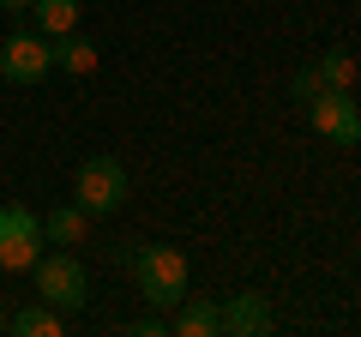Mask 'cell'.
<instances>
[{
  "instance_id": "7a4b0ae2",
  "label": "cell",
  "mask_w": 361,
  "mask_h": 337,
  "mask_svg": "<svg viewBox=\"0 0 361 337\" xmlns=\"http://www.w3.org/2000/svg\"><path fill=\"white\" fill-rule=\"evenodd\" d=\"M73 205L90 211V217H115L127 205V168L115 157H85L73 175Z\"/></svg>"
},
{
  "instance_id": "4fadbf2b",
  "label": "cell",
  "mask_w": 361,
  "mask_h": 337,
  "mask_svg": "<svg viewBox=\"0 0 361 337\" xmlns=\"http://www.w3.org/2000/svg\"><path fill=\"white\" fill-rule=\"evenodd\" d=\"M319 73H325L331 91H355V54H349V49H325L319 54Z\"/></svg>"
},
{
  "instance_id": "8fae6325",
  "label": "cell",
  "mask_w": 361,
  "mask_h": 337,
  "mask_svg": "<svg viewBox=\"0 0 361 337\" xmlns=\"http://www.w3.org/2000/svg\"><path fill=\"white\" fill-rule=\"evenodd\" d=\"M54 66L73 73V78H90V73H97V42H90V37H73V30L54 37Z\"/></svg>"
},
{
  "instance_id": "30bf717a",
  "label": "cell",
  "mask_w": 361,
  "mask_h": 337,
  "mask_svg": "<svg viewBox=\"0 0 361 337\" xmlns=\"http://www.w3.org/2000/svg\"><path fill=\"white\" fill-rule=\"evenodd\" d=\"M6 331L13 337H61V307L37 301V307H13L6 313Z\"/></svg>"
},
{
  "instance_id": "9a60e30c",
  "label": "cell",
  "mask_w": 361,
  "mask_h": 337,
  "mask_svg": "<svg viewBox=\"0 0 361 337\" xmlns=\"http://www.w3.org/2000/svg\"><path fill=\"white\" fill-rule=\"evenodd\" d=\"M127 331H133V337H163V331H169V319H163V307H151L145 319H133Z\"/></svg>"
},
{
  "instance_id": "5bb4252c",
  "label": "cell",
  "mask_w": 361,
  "mask_h": 337,
  "mask_svg": "<svg viewBox=\"0 0 361 337\" xmlns=\"http://www.w3.org/2000/svg\"><path fill=\"white\" fill-rule=\"evenodd\" d=\"M319 91H331V85H325V73L319 66H301L295 78H289V97H295V103H313V97Z\"/></svg>"
},
{
  "instance_id": "2e32d148",
  "label": "cell",
  "mask_w": 361,
  "mask_h": 337,
  "mask_svg": "<svg viewBox=\"0 0 361 337\" xmlns=\"http://www.w3.org/2000/svg\"><path fill=\"white\" fill-rule=\"evenodd\" d=\"M0 6H13V13H18V6H30V0H0Z\"/></svg>"
},
{
  "instance_id": "8992f818",
  "label": "cell",
  "mask_w": 361,
  "mask_h": 337,
  "mask_svg": "<svg viewBox=\"0 0 361 337\" xmlns=\"http://www.w3.org/2000/svg\"><path fill=\"white\" fill-rule=\"evenodd\" d=\"M307 121H313L319 139L343 145V151H355V145H361V109L349 103V91H319L307 103Z\"/></svg>"
},
{
  "instance_id": "277c9868",
  "label": "cell",
  "mask_w": 361,
  "mask_h": 337,
  "mask_svg": "<svg viewBox=\"0 0 361 337\" xmlns=\"http://www.w3.org/2000/svg\"><path fill=\"white\" fill-rule=\"evenodd\" d=\"M42 217L25 205H0V271H30L42 259Z\"/></svg>"
},
{
  "instance_id": "52a82bcc",
  "label": "cell",
  "mask_w": 361,
  "mask_h": 337,
  "mask_svg": "<svg viewBox=\"0 0 361 337\" xmlns=\"http://www.w3.org/2000/svg\"><path fill=\"white\" fill-rule=\"evenodd\" d=\"M223 331H229V337H259V331H271L265 295H253V289L229 295V301H223Z\"/></svg>"
},
{
  "instance_id": "5b68a950",
  "label": "cell",
  "mask_w": 361,
  "mask_h": 337,
  "mask_svg": "<svg viewBox=\"0 0 361 337\" xmlns=\"http://www.w3.org/2000/svg\"><path fill=\"white\" fill-rule=\"evenodd\" d=\"M54 73V42L42 30H13V37L0 42V78H13V85H42Z\"/></svg>"
},
{
  "instance_id": "e0dca14e",
  "label": "cell",
  "mask_w": 361,
  "mask_h": 337,
  "mask_svg": "<svg viewBox=\"0 0 361 337\" xmlns=\"http://www.w3.org/2000/svg\"><path fill=\"white\" fill-rule=\"evenodd\" d=\"M0 331H6V301H0Z\"/></svg>"
},
{
  "instance_id": "3957f363",
  "label": "cell",
  "mask_w": 361,
  "mask_h": 337,
  "mask_svg": "<svg viewBox=\"0 0 361 337\" xmlns=\"http://www.w3.org/2000/svg\"><path fill=\"white\" fill-rule=\"evenodd\" d=\"M30 277H37V301H49V307H61V313H73V307H85L90 301V277H85V265L73 259V253H42L37 265H30Z\"/></svg>"
},
{
  "instance_id": "9c48e42d",
  "label": "cell",
  "mask_w": 361,
  "mask_h": 337,
  "mask_svg": "<svg viewBox=\"0 0 361 337\" xmlns=\"http://www.w3.org/2000/svg\"><path fill=\"white\" fill-rule=\"evenodd\" d=\"M85 229H90V211H78V205H54L49 217H42V241L49 247H78Z\"/></svg>"
},
{
  "instance_id": "6da1fadb",
  "label": "cell",
  "mask_w": 361,
  "mask_h": 337,
  "mask_svg": "<svg viewBox=\"0 0 361 337\" xmlns=\"http://www.w3.org/2000/svg\"><path fill=\"white\" fill-rule=\"evenodd\" d=\"M133 277H139L151 307H180L187 301V259H180V247H163V241L139 247L133 253Z\"/></svg>"
},
{
  "instance_id": "ba28073f",
  "label": "cell",
  "mask_w": 361,
  "mask_h": 337,
  "mask_svg": "<svg viewBox=\"0 0 361 337\" xmlns=\"http://www.w3.org/2000/svg\"><path fill=\"white\" fill-rule=\"evenodd\" d=\"M169 331H180V337H211V331H223V307H217V301L187 295V301L175 307V319H169Z\"/></svg>"
},
{
  "instance_id": "7c38bea8",
  "label": "cell",
  "mask_w": 361,
  "mask_h": 337,
  "mask_svg": "<svg viewBox=\"0 0 361 337\" xmlns=\"http://www.w3.org/2000/svg\"><path fill=\"white\" fill-rule=\"evenodd\" d=\"M30 13H37V30L54 42L78 25V0H30Z\"/></svg>"
}]
</instances>
